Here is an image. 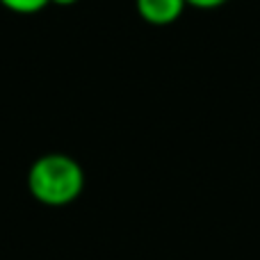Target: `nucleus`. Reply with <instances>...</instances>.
<instances>
[{
	"mask_svg": "<svg viewBox=\"0 0 260 260\" xmlns=\"http://www.w3.org/2000/svg\"><path fill=\"white\" fill-rule=\"evenodd\" d=\"M78 0H50V5H57V7H71Z\"/></svg>",
	"mask_w": 260,
	"mask_h": 260,
	"instance_id": "5",
	"label": "nucleus"
},
{
	"mask_svg": "<svg viewBox=\"0 0 260 260\" xmlns=\"http://www.w3.org/2000/svg\"><path fill=\"white\" fill-rule=\"evenodd\" d=\"M85 187V171L64 153H48L32 162L27 171V189L39 203L64 208L73 203Z\"/></svg>",
	"mask_w": 260,
	"mask_h": 260,
	"instance_id": "1",
	"label": "nucleus"
},
{
	"mask_svg": "<svg viewBox=\"0 0 260 260\" xmlns=\"http://www.w3.org/2000/svg\"><path fill=\"white\" fill-rule=\"evenodd\" d=\"M185 0H135L137 14L151 25H171L185 9Z\"/></svg>",
	"mask_w": 260,
	"mask_h": 260,
	"instance_id": "2",
	"label": "nucleus"
},
{
	"mask_svg": "<svg viewBox=\"0 0 260 260\" xmlns=\"http://www.w3.org/2000/svg\"><path fill=\"white\" fill-rule=\"evenodd\" d=\"M185 3L197 9H215V7H221L224 3H229V0H185Z\"/></svg>",
	"mask_w": 260,
	"mask_h": 260,
	"instance_id": "4",
	"label": "nucleus"
},
{
	"mask_svg": "<svg viewBox=\"0 0 260 260\" xmlns=\"http://www.w3.org/2000/svg\"><path fill=\"white\" fill-rule=\"evenodd\" d=\"M0 5L14 14H37L48 7L50 0H0Z\"/></svg>",
	"mask_w": 260,
	"mask_h": 260,
	"instance_id": "3",
	"label": "nucleus"
}]
</instances>
